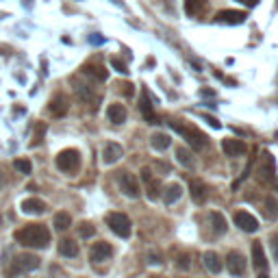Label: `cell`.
Here are the masks:
<instances>
[{
	"instance_id": "cell-23",
	"label": "cell",
	"mask_w": 278,
	"mask_h": 278,
	"mask_svg": "<svg viewBox=\"0 0 278 278\" xmlns=\"http://www.w3.org/2000/svg\"><path fill=\"white\" fill-rule=\"evenodd\" d=\"M180 196H182V187L176 185V182L163 189V202H165V204H174V202L180 198Z\"/></svg>"
},
{
	"instance_id": "cell-35",
	"label": "cell",
	"mask_w": 278,
	"mask_h": 278,
	"mask_svg": "<svg viewBox=\"0 0 278 278\" xmlns=\"http://www.w3.org/2000/svg\"><path fill=\"white\" fill-rule=\"evenodd\" d=\"M41 133H46V126H43V124H37V130H35V137H33V146H37L41 142Z\"/></svg>"
},
{
	"instance_id": "cell-33",
	"label": "cell",
	"mask_w": 278,
	"mask_h": 278,
	"mask_svg": "<svg viewBox=\"0 0 278 278\" xmlns=\"http://www.w3.org/2000/svg\"><path fill=\"white\" fill-rule=\"evenodd\" d=\"M111 65H113V68L120 72V74H128V68H126V63H124L122 59H118V57H111Z\"/></svg>"
},
{
	"instance_id": "cell-19",
	"label": "cell",
	"mask_w": 278,
	"mask_h": 278,
	"mask_svg": "<svg viewBox=\"0 0 278 278\" xmlns=\"http://www.w3.org/2000/svg\"><path fill=\"white\" fill-rule=\"evenodd\" d=\"M192 198H194V202L196 204H202V202H207V185L204 182H200V180H192Z\"/></svg>"
},
{
	"instance_id": "cell-29",
	"label": "cell",
	"mask_w": 278,
	"mask_h": 278,
	"mask_svg": "<svg viewBox=\"0 0 278 278\" xmlns=\"http://www.w3.org/2000/svg\"><path fill=\"white\" fill-rule=\"evenodd\" d=\"M83 74L96 76L98 80H107V70L100 68V65H85V68H83Z\"/></svg>"
},
{
	"instance_id": "cell-8",
	"label": "cell",
	"mask_w": 278,
	"mask_h": 278,
	"mask_svg": "<svg viewBox=\"0 0 278 278\" xmlns=\"http://www.w3.org/2000/svg\"><path fill=\"white\" fill-rule=\"evenodd\" d=\"M142 180L146 182V194H148V198L150 200H159L163 187H161V182L152 176V172L148 170V167H144V170H142Z\"/></svg>"
},
{
	"instance_id": "cell-2",
	"label": "cell",
	"mask_w": 278,
	"mask_h": 278,
	"mask_svg": "<svg viewBox=\"0 0 278 278\" xmlns=\"http://www.w3.org/2000/svg\"><path fill=\"white\" fill-rule=\"evenodd\" d=\"M170 126L176 130V133L182 135V139L192 146L194 150H202L204 146H207V135L200 133L198 128H194V126H185V124H178V122H170Z\"/></svg>"
},
{
	"instance_id": "cell-18",
	"label": "cell",
	"mask_w": 278,
	"mask_h": 278,
	"mask_svg": "<svg viewBox=\"0 0 278 278\" xmlns=\"http://www.w3.org/2000/svg\"><path fill=\"white\" fill-rule=\"evenodd\" d=\"M274 176V157L272 155H263V165L259 167V180L267 182Z\"/></svg>"
},
{
	"instance_id": "cell-40",
	"label": "cell",
	"mask_w": 278,
	"mask_h": 278,
	"mask_svg": "<svg viewBox=\"0 0 278 278\" xmlns=\"http://www.w3.org/2000/svg\"><path fill=\"white\" fill-rule=\"evenodd\" d=\"M0 222H3V219H0Z\"/></svg>"
},
{
	"instance_id": "cell-1",
	"label": "cell",
	"mask_w": 278,
	"mask_h": 278,
	"mask_svg": "<svg viewBox=\"0 0 278 278\" xmlns=\"http://www.w3.org/2000/svg\"><path fill=\"white\" fill-rule=\"evenodd\" d=\"M16 241L26 248H46L50 244V230L43 224H26L16 230Z\"/></svg>"
},
{
	"instance_id": "cell-14",
	"label": "cell",
	"mask_w": 278,
	"mask_h": 278,
	"mask_svg": "<svg viewBox=\"0 0 278 278\" xmlns=\"http://www.w3.org/2000/svg\"><path fill=\"white\" fill-rule=\"evenodd\" d=\"M252 265L257 267L259 272H265V267H267V257H265V252H263L261 241H254L252 244Z\"/></svg>"
},
{
	"instance_id": "cell-30",
	"label": "cell",
	"mask_w": 278,
	"mask_h": 278,
	"mask_svg": "<svg viewBox=\"0 0 278 278\" xmlns=\"http://www.w3.org/2000/svg\"><path fill=\"white\" fill-rule=\"evenodd\" d=\"M263 213H265V217H269V219H276L278 217V204L272 198H267L263 202Z\"/></svg>"
},
{
	"instance_id": "cell-17",
	"label": "cell",
	"mask_w": 278,
	"mask_h": 278,
	"mask_svg": "<svg viewBox=\"0 0 278 278\" xmlns=\"http://www.w3.org/2000/svg\"><path fill=\"white\" fill-rule=\"evenodd\" d=\"M202 261H204V267H207L209 269V272L211 274H219V272H222V259H219L217 257V252H204V257H202Z\"/></svg>"
},
{
	"instance_id": "cell-6",
	"label": "cell",
	"mask_w": 278,
	"mask_h": 278,
	"mask_svg": "<svg viewBox=\"0 0 278 278\" xmlns=\"http://www.w3.org/2000/svg\"><path fill=\"white\" fill-rule=\"evenodd\" d=\"M120 187H122L124 196H128V198H139V196H142L139 180L133 176V174H128V172H122L120 174Z\"/></svg>"
},
{
	"instance_id": "cell-7",
	"label": "cell",
	"mask_w": 278,
	"mask_h": 278,
	"mask_svg": "<svg viewBox=\"0 0 278 278\" xmlns=\"http://www.w3.org/2000/svg\"><path fill=\"white\" fill-rule=\"evenodd\" d=\"M226 267L233 276H244L246 274V267H248V261L241 252H228L226 257Z\"/></svg>"
},
{
	"instance_id": "cell-24",
	"label": "cell",
	"mask_w": 278,
	"mask_h": 278,
	"mask_svg": "<svg viewBox=\"0 0 278 278\" xmlns=\"http://www.w3.org/2000/svg\"><path fill=\"white\" fill-rule=\"evenodd\" d=\"M209 219H211V224H213V233L215 235H224L226 233V219H224V215L222 213H217V211H213V213H209Z\"/></svg>"
},
{
	"instance_id": "cell-20",
	"label": "cell",
	"mask_w": 278,
	"mask_h": 278,
	"mask_svg": "<svg viewBox=\"0 0 278 278\" xmlns=\"http://www.w3.org/2000/svg\"><path fill=\"white\" fill-rule=\"evenodd\" d=\"M107 115H109V120H111L113 124H124L126 122V107L124 105H111L109 107V111H107Z\"/></svg>"
},
{
	"instance_id": "cell-22",
	"label": "cell",
	"mask_w": 278,
	"mask_h": 278,
	"mask_svg": "<svg viewBox=\"0 0 278 278\" xmlns=\"http://www.w3.org/2000/svg\"><path fill=\"white\" fill-rule=\"evenodd\" d=\"M59 254H61V257H68V259L78 257V244H76V241H72V239H61Z\"/></svg>"
},
{
	"instance_id": "cell-16",
	"label": "cell",
	"mask_w": 278,
	"mask_h": 278,
	"mask_svg": "<svg viewBox=\"0 0 278 278\" xmlns=\"http://www.w3.org/2000/svg\"><path fill=\"white\" fill-rule=\"evenodd\" d=\"M139 109H142V115L146 120H148V124H157L159 118H157V113H155V109H152V102L148 98V94H142V100H139Z\"/></svg>"
},
{
	"instance_id": "cell-25",
	"label": "cell",
	"mask_w": 278,
	"mask_h": 278,
	"mask_svg": "<svg viewBox=\"0 0 278 278\" xmlns=\"http://www.w3.org/2000/svg\"><path fill=\"white\" fill-rule=\"evenodd\" d=\"M207 0H185V13L187 16H198L200 11H204Z\"/></svg>"
},
{
	"instance_id": "cell-3",
	"label": "cell",
	"mask_w": 278,
	"mask_h": 278,
	"mask_svg": "<svg viewBox=\"0 0 278 278\" xmlns=\"http://www.w3.org/2000/svg\"><path fill=\"white\" fill-rule=\"evenodd\" d=\"M57 167L65 174H74L80 167V152L74 150V148L61 150L59 155H57Z\"/></svg>"
},
{
	"instance_id": "cell-28",
	"label": "cell",
	"mask_w": 278,
	"mask_h": 278,
	"mask_svg": "<svg viewBox=\"0 0 278 278\" xmlns=\"http://www.w3.org/2000/svg\"><path fill=\"white\" fill-rule=\"evenodd\" d=\"M53 224H55L57 230H68L72 226V217H70V213H57L55 219H53Z\"/></svg>"
},
{
	"instance_id": "cell-15",
	"label": "cell",
	"mask_w": 278,
	"mask_h": 278,
	"mask_svg": "<svg viewBox=\"0 0 278 278\" xmlns=\"http://www.w3.org/2000/svg\"><path fill=\"white\" fill-rule=\"evenodd\" d=\"M122 155H124V148L120 144H107L105 150H102V161L111 165V163H115V161H120Z\"/></svg>"
},
{
	"instance_id": "cell-10",
	"label": "cell",
	"mask_w": 278,
	"mask_h": 278,
	"mask_svg": "<svg viewBox=\"0 0 278 278\" xmlns=\"http://www.w3.org/2000/svg\"><path fill=\"white\" fill-rule=\"evenodd\" d=\"M222 150H224V155L226 157H241V155H246V150H248V146L241 142V139H222Z\"/></svg>"
},
{
	"instance_id": "cell-13",
	"label": "cell",
	"mask_w": 278,
	"mask_h": 278,
	"mask_svg": "<svg viewBox=\"0 0 278 278\" xmlns=\"http://www.w3.org/2000/svg\"><path fill=\"white\" fill-rule=\"evenodd\" d=\"M46 202L39 200V198H26L24 202H22V211L28 215H41V213H46Z\"/></svg>"
},
{
	"instance_id": "cell-38",
	"label": "cell",
	"mask_w": 278,
	"mask_h": 278,
	"mask_svg": "<svg viewBox=\"0 0 278 278\" xmlns=\"http://www.w3.org/2000/svg\"><path fill=\"white\" fill-rule=\"evenodd\" d=\"M150 278H159V276H150Z\"/></svg>"
},
{
	"instance_id": "cell-11",
	"label": "cell",
	"mask_w": 278,
	"mask_h": 278,
	"mask_svg": "<svg viewBox=\"0 0 278 278\" xmlns=\"http://www.w3.org/2000/svg\"><path fill=\"white\" fill-rule=\"evenodd\" d=\"M111 254H113V248L107 244V241H98V244H94L91 246V250H89V259L94 263H102V261H107V259H111Z\"/></svg>"
},
{
	"instance_id": "cell-26",
	"label": "cell",
	"mask_w": 278,
	"mask_h": 278,
	"mask_svg": "<svg viewBox=\"0 0 278 278\" xmlns=\"http://www.w3.org/2000/svg\"><path fill=\"white\" fill-rule=\"evenodd\" d=\"M176 159H178V163H180L182 167H187V170H192V167L196 165V159L192 157V152L185 150V148H178V150H176Z\"/></svg>"
},
{
	"instance_id": "cell-5",
	"label": "cell",
	"mask_w": 278,
	"mask_h": 278,
	"mask_svg": "<svg viewBox=\"0 0 278 278\" xmlns=\"http://www.w3.org/2000/svg\"><path fill=\"white\" fill-rule=\"evenodd\" d=\"M37 267H39V257H35V254H18V257L11 261L9 274H26Z\"/></svg>"
},
{
	"instance_id": "cell-31",
	"label": "cell",
	"mask_w": 278,
	"mask_h": 278,
	"mask_svg": "<svg viewBox=\"0 0 278 278\" xmlns=\"http://www.w3.org/2000/svg\"><path fill=\"white\" fill-rule=\"evenodd\" d=\"M13 167H16L18 172H22V174H31L33 163L28 159H16V161H13Z\"/></svg>"
},
{
	"instance_id": "cell-37",
	"label": "cell",
	"mask_w": 278,
	"mask_h": 278,
	"mask_svg": "<svg viewBox=\"0 0 278 278\" xmlns=\"http://www.w3.org/2000/svg\"><path fill=\"white\" fill-rule=\"evenodd\" d=\"M259 278H269V276H267V274H265V272H263V274H261V276H259Z\"/></svg>"
},
{
	"instance_id": "cell-32",
	"label": "cell",
	"mask_w": 278,
	"mask_h": 278,
	"mask_svg": "<svg viewBox=\"0 0 278 278\" xmlns=\"http://www.w3.org/2000/svg\"><path fill=\"white\" fill-rule=\"evenodd\" d=\"M94 233H96V226H94L91 222H83V224L78 226V235L83 237V239H89Z\"/></svg>"
},
{
	"instance_id": "cell-34",
	"label": "cell",
	"mask_w": 278,
	"mask_h": 278,
	"mask_svg": "<svg viewBox=\"0 0 278 278\" xmlns=\"http://www.w3.org/2000/svg\"><path fill=\"white\" fill-rule=\"evenodd\" d=\"M269 248H272V257H274V261L278 263V235H272V237H269Z\"/></svg>"
},
{
	"instance_id": "cell-36",
	"label": "cell",
	"mask_w": 278,
	"mask_h": 278,
	"mask_svg": "<svg viewBox=\"0 0 278 278\" xmlns=\"http://www.w3.org/2000/svg\"><path fill=\"white\" fill-rule=\"evenodd\" d=\"M239 3H244V5H248V7H254L259 3V0H239Z\"/></svg>"
},
{
	"instance_id": "cell-4",
	"label": "cell",
	"mask_w": 278,
	"mask_h": 278,
	"mask_svg": "<svg viewBox=\"0 0 278 278\" xmlns=\"http://www.w3.org/2000/svg\"><path fill=\"white\" fill-rule=\"evenodd\" d=\"M107 226L122 239L130 237V230H133V224H130L128 215H124V213H109L107 215Z\"/></svg>"
},
{
	"instance_id": "cell-39",
	"label": "cell",
	"mask_w": 278,
	"mask_h": 278,
	"mask_svg": "<svg viewBox=\"0 0 278 278\" xmlns=\"http://www.w3.org/2000/svg\"><path fill=\"white\" fill-rule=\"evenodd\" d=\"M0 185H3V178H0Z\"/></svg>"
},
{
	"instance_id": "cell-9",
	"label": "cell",
	"mask_w": 278,
	"mask_h": 278,
	"mask_svg": "<svg viewBox=\"0 0 278 278\" xmlns=\"http://www.w3.org/2000/svg\"><path fill=\"white\" fill-rule=\"evenodd\" d=\"M235 224H237L244 233L259 230V219L254 217L252 213H248V211H237V213H235Z\"/></svg>"
},
{
	"instance_id": "cell-27",
	"label": "cell",
	"mask_w": 278,
	"mask_h": 278,
	"mask_svg": "<svg viewBox=\"0 0 278 278\" xmlns=\"http://www.w3.org/2000/svg\"><path fill=\"white\" fill-rule=\"evenodd\" d=\"M150 144H152V148H157V150H165V148H170V137L165 133H155L150 137Z\"/></svg>"
},
{
	"instance_id": "cell-12",
	"label": "cell",
	"mask_w": 278,
	"mask_h": 278,
	"mask_svg": "<svg viewBox=\"0 0 278 278\" xmlns=\"http://www.w3.org/2000/svg\"><path fill=\"white\" fill-rule=\"evenodd\" d=\"M215 22L219 24H244L246 22V13L244 11H235V9H224L215 16Z\"/></svg>"
},
{
	"instance_id": "cell-21",
	"label": "cell",
	"mask_w": 278,
	"mask_h": 278,
	"mask_svg": "<svg viewBox=\"0 0 278 278\" xmlns=\"http://www.w3.org/2000/svg\"><path fill=\"white\" fill-rule=\"evenodd\" d=\"M48 109H50V113L53 115H63L65 111H68V98L61 96V94H57V96L50 100Z\"/></svg>"
}]
</instances>
